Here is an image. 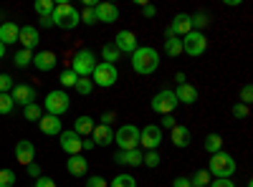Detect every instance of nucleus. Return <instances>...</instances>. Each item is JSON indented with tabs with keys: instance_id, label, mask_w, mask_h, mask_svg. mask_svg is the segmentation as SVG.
Here are the masks:
<instances>
[{
	"instance_id": "obj_1",
	"label": "nucleus",
	"mask_w": 253,
	"mask_h": 187,
	"mask_svg": "<svg viewBox=\"0 0 253 187\" xmlns=\"http://www.w3.org/2000/svg\"><path fill=\"white\" fill-rule=\"evenodd\" d=\"M238 170V164L233 159V154H228V152H215V154H210V162H208V172L213 180H230L236 175Z\"/></svg>"
},
{
	"instance_id": "obj_2",
	"label": "nucleus",
	"mask_w": 253,
	"mask_h": 187,
	"mask_svg": "<svg viewBox=\"0 0 253 187\" xmlns=\"http://www.w3.org/2000/svg\"><path fill=\"white\" fill-rule=\"evenodd\" d=\"M157 66H160V53H157L155 48H150V46H139V48L132 53V69H134L137 74L150 76V74L157 71Z\"/></svg>"
},
{
	"instance_id": "obj_3",
	"label": "nucleus",
	"mask_w": 253,
	"mask_h": 187,
	"mask_svg": "<svg viewBox=\"0 0 253 187\" xmlns=\"http://www.w3.org/2000/svg\"><path fill=\"white\" fill-rule=\"evenodd\" d=\"M51 20H53V26H58L61 31H74L81 23V15H79L76 5L66 3V0H61V3H56V8L51 13Z\"/></svg>"
},
{
	"instance_id": "obj_4",
	"label": "nucleus",
	"mask_w": 253,
	"mask_h": 187,
	"mask_svg": "<svg viewBox=\"0 0 253 187\" xmlns=\"http://www.w3.org/2000/svg\"><path fill=\"white\" fill-rule=\"evenodd\" d=\"M94 69H96V56H94L89 48H81V51L74 53V58H71V71H74L79 78H89Z\"/></svg>"
},
{
	"instance_id": "obj_5",
	"label": "nucleus",
	"mask_w": 253,
	"mask_h": 187,
	"mask_svg": "<svg viewBox=\"0 0 253 187\" xmlns=\"http://www.w3.org/2000/svg\"><path fill=\"white\" fill-rule=\"evenodd\" d=\"M114 142L119 152H126V150H137L139 147V129L134 124H122V127L114 132Z\"/></svg>"
},
{
	"instance_id": "obj_6",
	"label": "nucleus",
	"mask_w": 253,
	"mask_h": 187,
	"mask_svg": "<svg viewBox=\"0 0 253 187\" xmlns=\"http://www.w3.org/2000/svg\"><path fill=\"white\" fill-rule=\"evenodd\" d=\"M71 107V99L69 94L63 91V89H56V91H48L46 101H43V109L51 114V116H61V114H66Z\"/></svg>"
},
{
	"instance_id": "obj_7",
	"label": "nucleus",
	"mask_w": 253,
	"mask_h": 187,
	"mask_svg": "<svg viewBox=\"0 0 253 187\" xmlns=\"http://www.w3.org/2000/svg\"><path fill=\"white\" fill-rule=\"evenodd\" d=\"M117 78H119V71H117V66H112V64H96V69L91 71V84L94 86H101V89H109V86H114L117 84Z\"/></svg>"
},
{
	"instance_id": "obj_8",
	"label": "nucleus",
	"mask_w": 253,
	"mask_h": 187,
	"mask_svg": "<svg viewBox=\"0 0 253 187\" xmlns=\"http://www.w3.org/2000/svg\"><path fill=\"white\" fill-rule=\"evenodd\" d=\"M205 48H208V38H205L200 31H190V33L182 38V53H187L190 58L203 56Z\"/></svg>"
},
{
	"instance_id": "obj_9",
	"label": "nucleus",
	"mask_w": 253,
	"mask_h": 187,
	"mask_svg": "<svg viewBox=\"0 0 253 187\" xmlns=\"http://www.w3.org/2000/svg\"><path fill=\"white\" fill-rule=\"evenodd\" d=\"M177 109V99H175V91H170V89H162V91H157L155 94V99H152V112H157V114H172Z\"/></svg>"
},
{
	"instance_id": "obj_10",
	"label": "nucleus",
	"mask_w": 253,
	"mask_h": 187,
	"mask_svg": "<svg viewBox=\"0 0 253 187\" xmlns=\"http://www.w3.org/2000/svg\"><path fill=\"white\" fill-rule=\"evenodd\" d=\"M139 144H142L147 152L157 150L160 144H162V129L157 127V124H147L144 129H139Z\"/></svg>"
},
{
	"instance_id": "obj_11",
	"label": "nucleus",
	"mask_w": 253,
	"mask_h": 187,
	"mask_svg": "<svg viewBox=\"0 0 253 187\" xmlns=\"http://www.w3.org/2000/svg\"><path fill=\"white\" fill-rule=\"evenodd\" d=\"M58 142H61V150L66 152L69 157L71 154H81V137L74 132V129H63L58 134Z\"/></svg>"
},
{
	"instance_id": "obj_12",
	"label": "nucleus",
	"mask_w": 253,
	"mask_h": 187,
	"mask_svg": "<svg viewBox=\"0 0 253 187\" xmlns=\"http://www.w3.org/2000/svg\"><path fill=\"white\" fill-rule=\"evenodd\" d=\"M10 99L18 107H28V104H36V89L31 84H18V86H13Z\"/></svg>"
},
{
	"instance_id": "obj_13",
	"label": "nucleus",
	"mask_w": 253,
	"mask_h": 187,
	"mask_svg": "<svg viewBox=\"0 0 253 187\" xmlns=\"http://www.w3.org/2000/svg\"><path fill=\"white\" fill-rule=\"evenodd\" d=\"M114 46H117V51H119V53H134V51L139 48L137 36H134L132 31H119V33H117V38H114Z\"/></svg>"
},
{
	"instance_id": "obj_14",
	"label": "nucleus",
	"mask_w": 253,
	"mask_h": 187,
	"mask_svg": "<svg viewBox=\"0 0 253 187\" xmlns=\"http://www.w3.org/2000/svg\"><path fill=\"white\" fill-rule=\"evenodd\" d=\"M15 159L20 162V164H28L36 159V144L33 142H28V139H20V142H15Z\"/></svg>"
},
{
	"instance_id": "obj_15",
	"label": "nucleus",
	"mask_w": 253,
	"mask_h": 187,
	"mask_svg": "<svg viewBox=\"0 0 253 187\" xmlns=\"http://www.w3.org/2000/svg\"><path fill=\"white\" fill-rule=\"evenodd\" d=\"M66 172L71 177H84V175L89 172V159L84 157V154H71L66 159Z\"/></svg>"
},
{
	"instance_id": "obj_16",
	"label": "nucleus",
	"mask_w": 253,
	"mask_h": 187,
	"mask_svg": "<svg viewBox=\"0 0 253 187\" xmlns=\"http://www.w3.org/2000/svg\"><path fill=\"white\" fill-rule=\"evenodd\" d=\"M38 127H41V132H43V134H48V137H58V134L63 132L61 116H51V114H43V116H41Z\"/></svg>"
},
{
	"instance_id": "obj_17",
	"label": "nucleus",
	"mask_w": 253,
	"mask_h": 187,
	"mask_svg": "<svg viewBox=\"0 0 253 187\" xmlns=\"http://www.w3.org/2000/svg\"><path fill=\"white\" fill-rule=\"evenodd\" d=\"M18 40H20V46H23L26 51L33 53V48L41 43V36H38V31L33 26H23V28H20V33H18Z\"/></svg>"
},
{
	"instance_id": "obj_18",
	"label": "nucleus",
	"mask_w": 253,
	"mask_h": 187,
	"mask_svg": "<svg viewBox=\"0 0 253 187\" xmlns=\"http://www.w3.org/2000/svg\"><path fill=\"white\" fill-rule=\"evenodd\" d=\"M190 31H193V23H190V15L187 13H177L172 18V26H170V33L175 38H185Z\"/></svg>"
},
{
	"instance_id": "obj_19",
	"label": "nucleus",
	"mask_w": 253,
	"mask_h": 187,
	"mask_svg": "<svg viewBox=\"0 0 253 187\" xmlns=\"http://www.w3.org/2000/svg\"><path fill=\"white\" fill-rule=\"evenodd\" d=\"M33 64H36L38 71H53L56 64H58V58H56L53 51H38V53L33 56Z\"/></svg>"
},
{
	"instance_id": "obj_20",
	"label": "nucleus",
	"mask_w": 253,
	"mask_h": 187,
	"mask_svg": "<svg viewBox=\"0 0 253 187\" xmlns=\"http://www.w3.org/2000/svg\"><path fill=\"white\" fill-rule=\"evenodd\" d=\"M94 10H96V20H101V23H114L119 18V8L114 3H96Z\"/></svg>"
},
{
	"instance_id": "obj_21",
	"label": "nucleus",
	"mask_w": 253,
	"mask_h": 187,
	"mask_svg": "<svg viewBox=\"0 0 253 187\" xmlns=\"http://www.w3.org/2000/svg\"><path fill=\"white\" fill-rule=\"evenodd\" d=\"M142 152H139V147L137 150H126V152H117L114 154V162H119V164H124V167H139L142 164Z\"/></svg>"
},
{
	"instance_id": "obj_22",
	"label": "nucleus",
	"mask_w": 253,
	"mask_h": 187,
	"mask_svg": "<svg viewBox=\"0 0 253 187\" xmlns=\"http://www.w3.org/2000/svg\"><path fill=\"white\" fill-rule=\"evenodd\" d=\"M18 33H20V26H15L13 20L0 23V43H3V46H13L18 40Z\"/></svg>"
},
{
	"instance_id": "obj_23",
	"label": "nucleus",
	"mask_w": 253,
	"mask_h": 187,
	"mask_svg": "<svg viewBox=\"0 0 253 187\" xmlns=\"http://www.w3.org/2000/svg\"><path fill=\"white\" fill-rule=\"evenodd\" d=\"M91 142L99 144V147H107V144L114 142V129L112 127H104V124H96L94 132H91Z\"/></svg>"
},
{
	"instance_id": "obj_24",
	"label": "nucleus",
	"mask_w": 253,
	"mask_h": 187,
	"mask_svg": "<svg viewBox=\"0 0 253 187\" xmlns=\"http://www.w3.org/2000/svg\"><path fill=\"white\" fill-rule=\"evenodd\" d=\"M175 99H177V104H195V101H198V89H195V86H190L187 81H185V84L177 86Z\"/></svg>"
},
{
	"instance_id": "obj_25",
	"label": "nucleus",
	"mask_w": 253,
	"mask_h": 187,
	"mask_svg": "<svg viewBox=\"0 0 253 187\" xmlns=\"http://www.w3.org/2000/svg\"><path fill=\"white\" fill-rule=\"evenodd\" d=\"M170 139H172V144H175L177 150H185L187 144H190V129H187V127H180V124H177V127L170 129Z\"/></svg>"
},
{
	"instance_id": "obj_26",
	"label": "nucleus",
	"mask_w": 253,
	"mask_h": 187,
	"mask_svg": "<svg viewBox=\"0 0 253 187\" xmlns=\"http://www.w3.org/2000/svg\"><path fill=\"white\" fill-rule=\"evenodd\" d=\"M94 127H96V124H94V119H91V116H86V114H84V116H79V119L74 121V132H76L81 139H84V137H91Z\"/></svg>"
},
{
	"instance_id": "obj_27",
	"label": "nucleus",
	"mask_w": 253,
	"mask_h": 187,
	"mask_svg": "<svg viewBox=\"0 0 253 187\" xmlns=\"http://www.w3.org/2000/svg\"><path fill=\"white\" fill-rule=\"evenodd\" d=\"M119 56H122V53L117 51V46H114V43H107V46L101 48V61H104V64H112V66H117Z\"/></svg>"
},
{
	"instance_id": "obj_28",
	"label": "nucleus",
	"mask_w": 253,
	"mask_h": 187,
	"mask_svg": "<svg viewBox=\"0 0 253 187\" xmlns=\"http://www.w3.org/2000/svg\"><path fill=\"white\" fill-rule=\"evenodd\" d=\"M203 144H205V150H208L210 154H215V152H223V137H220V134H208Z\"/></svg>"
},
{
	"instance_id": "obj_29",
	"label": "nucleus",
	"mask_w": 253,
	"mask_h": 187,
	"mask_svg": "<svg viewBox=\"0 0 253 187\" xmlns=\"http://www.w3.org/2000/svg\"><path fill=\"white\" fill-rule=\"evenodd\" d=\"M165 53L170 56V58H177L182 53V40L180 38H167L165 40Z\"/></svg>"
},
{
	"instance_id": "obj_30",
	"label": "nucleus",
	"mask_w": 253,
	"mask_h": 187,
	"mask_svg": "<svg viewBox=\"0 0 253 187\" xmlns=\"http://www.w3.org/2000/svg\"><path fill=\"white\" fill-rule=\"evenodd\" d=\"M210 180H213V177H210L208 170H195V175L190 177V185H193V187H208Z\"/></svg>"
},
{
	"instance_id": "obj_31",
	"label": "nucleus",
	"mask_w": 253,
	"mask_h": 187,
	"mask_svg": "<svg viewBox=\"0 0 253 187\" xmlns=\"http://www.w3.org/2000/svg\"><path fill=\"white\" fill-rule=\"evenodd\" d=\"M53 8H56L53 0H36V13H38L41 18H51Z\"/></svg>"
},
{
	"instance_id": "obj_32",
	"label": "nucleus",
	"mask_w": 253,
	"mask_h": 187,
	"mask_svg": "<svg viewBox=\"0 0 253 187\" xmlns=\"http://www.w3.org/2000/svg\"><path fill=\"white\" fill-rule=\"evenodd\" d=\"M23 116L28 121H41V116H43V107H38V104H28V107H23Z\"/></svg>"
},
{
	"instance_id": "obj_33",
	"label": "nucleus",
	"mask_w": 253,
	"mask_h": 187,
	"mask_svg": "<svg viewBox=\"0 0 253 187\" xmlns=\"http://www.w3.org/2000/svg\"><path fill=\"white\" fill-rule=\"evenodd\" d=\"M13 61H15V66H18V69H26V66H31V64H33V53H31V51H26V48H20V51L15 53V58H13Z\"/></svg>"
},
{
	"instance_id": "obj_34",
	"label": "nucleus",
	"mask_w": 253,
	"mask_h": 187,
	"mask_svg": "<svg viewBox=\"0 0 253 187\" xmlns=\"http://www.w3.org/2000/svg\"><path fill=\"white\" fill-rule=\"evenodd\" d=\"M109 187H137V180L132 177V175H117L112 182H109Z\"/></svg>"
},
{
	"instance_id": "obj_35",
	"label": "nucleus",
	"mask_w": 253,
	"mask_h": 187,
	"mask_svg": "<svg viewBox=\"0 0 253 187\" xmlns=\"http://www.w3.org/2000/svg\"><path fill=\"white\" fill-rule=\"evenodd\" d=\"M74 89H76V94H81V96H89V94L94 91V84H91V78H79Z\"/></svg>"
},
{
	"instance_id": "obj_36",
	"label": "nucleus",
	"mask_w": 253,
	"mask_h": 187,
	"mask_svg": "<svg viewBox=\"0 0 253 187\" xmlns=\"http://www.w3.org/2000/svg\"><path fill=\"white\" fill-rule=\"evenodd\" d=\"M58 81H61V86H76V81H79V76L71 71V69H66V71H61V76H58Z\"/></svg>"
},
{
	"instance_id": "obj_37",
	"label": "nucleus",
	"mask_w": 253,
	"mask_h": 187,
	"mask_svg": "<svg viewBox=\"0 0 253 187\" xmlns=\"http://www.w3.org/2000/svg\"><path fill=\"white\" fill-rule=\"evenodd\" d=\"M15 109V104H13V99H10V94H0V114H10Z\"/></svg>"
},
{
	"instance_id": "obj_38",
	"label": "nucleus",
	"mask_w": 253,
	"mask_h": 187,
	"mask_svg": "<svg viewBox=\"0 0 253 187\" xmlns=\"http://www.w3.org/2000/svg\"><path fill=\"white\" fill-rule=\"evenodd\" d=\"M190 23H193V31H200V28H205L210 23V20H208L205 13H195V15H190Z\"/></svg>"
},
{
	"instance_id": "obj_39",
	"label": "nucleus",
	"mask_w": 253,
	"mask_h": 187,
	"mask_svg": "<svg viewBox=\"0 0 253 187\" xmlns=\"http://www.w3.org/2000/svg\"><path fill=\"white\" fill-rule=\"evenodd\" d=\"M160 152L157 150H152V152H147L144 157H142V164H147V167H160Z\"/></svg>"
},
{
	"instance_id": "obj_40",
	"label": "nucleus",
	"mask_w": 253,
	"mask_h": 187,
	"mask_svg": "<svg viewBox=\"0 0 253 187\" xmlns=\"http://www.w3.org/2000/svg\"><path fill=\"white\" fill-rule=\"evenodd\" d=\"M15 185V172L13 170H0V187H13Z\"/></svg>"
},
{
	"instance_id": "obj_41",
	"label": "nucleus",
	"mask_w": 253,
	"mask_h": 187,
	"mask_svg": "<svg viewBox=\"0 0 253 187\" xmlns=\"http://www.w3.org/2000/svg\"><path fill=\"white\" fill-rule=\"evenodd\" d=\"M13 78H10V74H0V94H10L13 91Z\"/></svg>"
},
{
	"instance_id": "obj_42",
	"label": "nucleus",
	"mask_w": 253,
	"mask_h": 187,
	"mask_svg": "<svg viewBox=\"0 0 253 187\" xmlns=\"http://www.w3.org/2000/svg\"><path fill=\"white\" fill-rule=\"evenodd\" d=\"M79 15H81V23H86V26H94L96 23V10L94 8H84Z\"/></svg>"
},
{
	"instance_id": "obj_43",
	"label": "nucleus",
	"mask_w": 253,
	"mask_h": 187,
	"mask_svg": "<svg viewBox=\"0 0 253 187\" xmlns=\"http://www.w3.org/2000/svg\"><path fill=\"white\" fill-rule=\"evenodd\" d=\"M230 112H233V116H236V119H246V116L251 114V109L246 107V104H241V101H238V104H233V109H230Z\"/></svg>"
},
{
	"instance_id": "obj_44",
	"label": "nucleus",
	"mask_w": 253,
	"mask_h": 187,
	"mask_svg": "<svg viewBox=\"0 0 253 187\" xmlns=\"http://www.w3.org/2000/svg\"><path fill=\"white\" fill-rule=\"evenodd\" d=\"M251 101H253V86H251V84H246V86L241 89V104H246V107H248Z\"/></svg>"
},
{
	"instance_id": "obj_45",
	"label": "nucleus",
	"mask_w": 253,
	"mask_h": 187,
	"mask_svg": "<svg viewBox=\"0 0 253 187\" xmlns=\"http://www.w3.org/2000/svg\"><path fill=\"white\" fill-rule=\"evenodd\" d=\"M86 187H109V182L104 180L101 175H94V177H89V180H86Z\"/></svg>"
},
{
	"instance_id": "obj_46",
	"label": "nucleus",
	"mask_w": 253,
	"mask_h": 187,
	"mask_svg": "<svg viewBox=\"0 0 253 187\" xmlns=\"http://www.w3.org/2000/svg\"><path fill=\"white\" fill-rule=\"evenodd\" d=\"M172 127H177L175 116H172V114H165V116H162V121H160V129H172Z\"/></svg>"
},
{
	"instance_id": "obj_47",
	"label": "nucleus",
	"mask_w": 253,
	"mask_h": 187,
	"mask_svg": "<svg viewBox=\"0 0 253 187\" xmlns=\"http://www.w3.org/2000/svg\"><path fill=\"white\" fill-rule=\"evenodd\" d=\"M33 187H56V182H53L51 177H43V175H41V177L33 182Z\"/></svg>"
},
{
	"instance_id": "obj_48",
	"label": "nucleus",
	"mask_w": 253,
	"mask_h": 187,
	"mask_svg": "<svg viewBox=\"0 0 253 187\" xmlns=\"http://www.w3.org/2000/svg\"><path fill=\"white\" fill-rule=\"evenodd\" d=\"M208 187H236V182L233 180H210Z\"/></svg>"
},
{
	"instance_id": "obj_49",
	"label": "nucleus",
	"mask_w": 253,
	"mask_h": 187,
	"mask_svg": "<svg viewBox=\"0 0 253 187\" xmlns=\"http://www.w3.org/2000/svg\"><path fill=\"white\" fill-rule=\"evenodd\" d=\"M26 172H28V175H31L33 180H38V177H41V164H36V162H31V164H28V167H26Z\"/></svg>"
},
{
	"instance_id": "obj_50",
	"label": "nucleus",
	"mask_w": 253,
	"mask_h": 187,
	"mask_svg": "<svg viewBox=\"0 0 253 187\" xmlns=\"http://www.w3.org/2000/svg\"><path fill=\"white\" fill-rule=\"evenodd\" d=\"M117 119V114L114 112H104L101 114V124H104V127H112V121Z\"/></svg>"
},
{
	"instance_id": "obj_51",
	"label": "nucleus",
	"mask_w": 253,
	"mask_h": 187,
	"mask_svg": "<svg viewBox=\"0 0 253 187\" xmlns=\"http://www.w3.org/2000/svg\"><path fill=\"white\" fill-rule=\"evenodd\" d=\"M172 187H193V185H190V177H175Z\"/></svg>"
},
{
	"instance_id": "obj_52",
	"label": "nucleus",
	"mask_w": 253,
	"mask_h": 187,
	"mask_svg": "<svg viewBox=\"0 0 253 187\" xmlns=\"http://www.w3.org/2000/svg\"><path fill=\"white\" fill-rule=\"evenodd\" d=\"M142 13H144V18H155L157 15V8L155 5H142Z\"/></svg>"
},
{
	"instance_id": "obj_53",
	"label": "nucleus",
	"mask_w": 253,
	"mask_h": 187,
	"mask_svg": "<svg viewBox=\"0 0 253 187\" xmlns=\"http://www.w3.org/2000/svg\"><path fill=\"white\" fill-rule=\"evenodd\" d=\"M96 144L91 142V139H81V150H94Z\"/></svg>"
},
{
	"instance_id": "obj_54",
	"label": "nucleus",
	"mask_w": 253,
	"mask_h": 187,
	"mask_svg": "<svg viewBox=\"0 0 253 187\" xmlns=\"http://www.w3.org/2000/svg\"><path fill=\"white\" fill-rule=\"evenodd\" d=\"M41 26H43V28H53V20L51 18H41Z\"/></svg>"
},
{
	"instance_id": "obj_55",
	"label": "nucleus",
	"mask_w": 253,
	"mask_h": 187,
	"mask_svg": "<svg viewBox=\"0 0 253 187\" xmlns=\"http://www.w3.org/2000/svg\"><path fill=\"white\" fill-rule=\"evenodd\" d=\"M175 81H177V86H180V84H185V74H182V71H180V74H177V76H175Z\"/></svg>"
},
{
	"instance_id": "obj_56",
	"label": "nucleus",
	"mask_w": 253,
	"mask_h": 187,
	"mask_svg": "<svg viewBox=\"0 0 253 187\" xmlns=\"http://www.w3.org/2000/svg\"><path fill=\"white\" fill-rule=\"evenodd\" d=\"M3 56H5V46H3V43H0V58H3Z\"/></svg>"
}]
</instances>
